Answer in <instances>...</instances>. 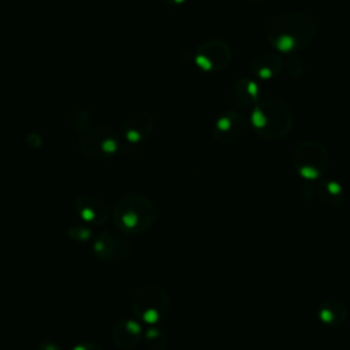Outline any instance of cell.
<instances>
[{
  "label": "cell",
  "mask_w": 350,
  "mask_h": 350,
  "mask_svg": "<svg viewBox=\"0 0 350 350\" xmlns=\"http://www.w3.org/2000/svg\"><path fill=\"white\" fill-rule=\"evenodd\" d=\"M78 146L83 154L92 159H107L119 148L116 133L105 126L86 130L79 138Z\"/></svg>",
  "instance_id": "3"
},
{
  "label": "cell",
  "mask_w": 350,
  "mask_h": 350,
  "mask_svg": "<svg viewBox=\"0 0 350 350\" xmlns=\"http://www.w3.org/2000/svg\"><path fill=\"white\" fill-rule=\"evenodd\" d=\"M37 350H62V347L57 343H55V342L45 340V342H41L37 346Z\"/></svg>",
  "instance_id": "14"
},
{
  "label": "cell",
  "mask_w": 350,
  "mask_h": 350,
  "mask_svg": "<svg viewBox=\"0 0 350 350\" xmlns=\"http://www.w3.org/2000/svg\"><path fill=\"white\" fill-rule=\"evenodd\" d=\"M115 227L126 235L145 232L156 220L153 202L142 194H126L118 200L112 211Z\"/></svg>",
  "instance_id": "1"
},
{
  "label": "cell",
  "mask_w": 350,
  "mask_h": 350,
  "mask_svg": "<svg viewBox=\"0 0 350 350\" xmlns=\"http://www.w3.org/2000/svg\"><path fill=\"white\" fill-rule=\"evenodd\" d=\"M141 336L142 328L135 320H122L115 325L112 331L113 342L122 349L134 347L141 340Z\"/></svg>",
  "instance_id": "7"
},
{
  "label": "cell",
  "mask_w": 350,
  "mask_h": 350,
  "mask_svg": "<svg viewBox=\"0 0 350 350\" xmlns=\"http://www.w3.org/2000/svg\"><path fill=\"white\" fill-rule=\"evenodd\" d=\"M92 235V230L88 226H72L67 230V237L77 242L88 241Z\"/></svg>",
  "instance_id": "11"
},
{
  "label": "cell",
  "mask_w": 350,
  "mask_h": 350,
  "mask_svg": "<svg viewBox=\"0 0 350 350\" xmlns=\"http://www.w3.org/2000/svg\"><path fill=\"white\" fill-rule=\"evenodd\" d=\"M328 165V156L324 148L308 142L294 153V167L301 178L306 180L319 179L327 170Z\"/></svg>",
  "instance_id": "4"
},
{
  "label": "cell",
  "mask_w": 350,
  "mask_h": 350,
  "mask_svg": "<svg viewBox=\"0 0 350 350\" xmlns=\"http://www.w3.org/2000/svg\"><path fill=\"white\" fill-rule=\"evenodd\" d=\"M324 190L329 194V196H340L342 194V186H340V183H338V182H334V180H331V182H327L325 185H324Z\"/></svg>",
  "instance_id": "12"
},
{
  "label": "cell",
  "mask_w": 350,
  "mask_h": 350,
  "mask_svg": "<svg viewBox=\"0 0 350 350\" xmlns=\"http://www.w3.org/2000/svg\"><path fill=\"white\" fill-rule=\"evenodd\" d=\"M93 252L98 260L116 264L129 258L130 245L113 234L101 232L94 241Z\"/></svg>",
  "instance_id": "5"
},
{
  "label": "cell",
  "mask_w": 350,
  "mask_h": 350,
  "mask_svg": "<svg viewBox=\"0 0 350 350\" xmlns=\"http://www.w3.org/2000/svg\"><path fill=\"white\" fill-rule=\"evenodd\" d=\"M145 342L149 350H164L167 347V336L156 328H150L146 331Z\"/></svg>",
  "instance_id": "10"
},
{
  "label": "cell",
  "mask_w": 350,
  "mask_h": 350,
  "mask_svg": "<svg viewBox=\"0 0 350 350\" xmlns=\"http://www.w3.org/2000/svg\"><path fill=\"white\" fill-rule=\"evenodd\" d=\"M131 309L141 321L156 324L168 313L170 298L159 286H144L134 294Z\"/></svg>",
  "instance_id": "2"
},
{
  "label": "cell",
  "mask_w": 350,
  "mask_h": 350,
  "mask_svg": "<svg viewBox=\"0 0 350 350\" xmlns=\"http://www.w3.org/2000/svg\"><path fill=\"white\" fill-rule=\"evenodd\" d=\"M71 350H103V349H101V346H98L93 342H85V343L75 345Z\"/></svg>",
  "instance_id": "13"
},
{
  "label": "cell",
  "mask_w": 350,
  "mask_h": 350,
  "mask_svg": "<svg viewBox=\"0 0 350 350\" xmlns=\"http://www.w3.org/2000/svg\"><path fill=\"white\" fill-rule=\"evenodd\" d=\"M74 209L85 223L92 226H103L109 219L108 205L93 194L79 196L74 202Z\"/></svg>",
  "instance_id": "6"
},
{
  "label": "cell",
  "mask_w": 350,
  "mask_h": 350,
  "mask_svg": "<svg viewBox=\"0 0 350 350\" xmlns=\"http://www.w3.org/2000/svg\"><path fill=\"white\" fill-rule=\"evenodd\" d=\"M150 126L152 122L149 119L144 118L142 115H134L124 122L123 133L130 142H139L146 134H149Z\"/></svg>",
  "instance_id": "9"
},
{
  "label": "cell",
  "mask_w": 350,
  "mask_h": 350,
  "mask_svg": "<svg viewBox=\"0 0 350 350\" xmlns=\"http://www.w3.org/2000/svg\"><path fill=\"white\" fill-rule=\"evenodd\" d=\"M319 319L323 324L338 327L342 325L347 319V309L339 301H325L320 305Z\"/></svg>",
  "instance_id": "8"
}]
</instances>
